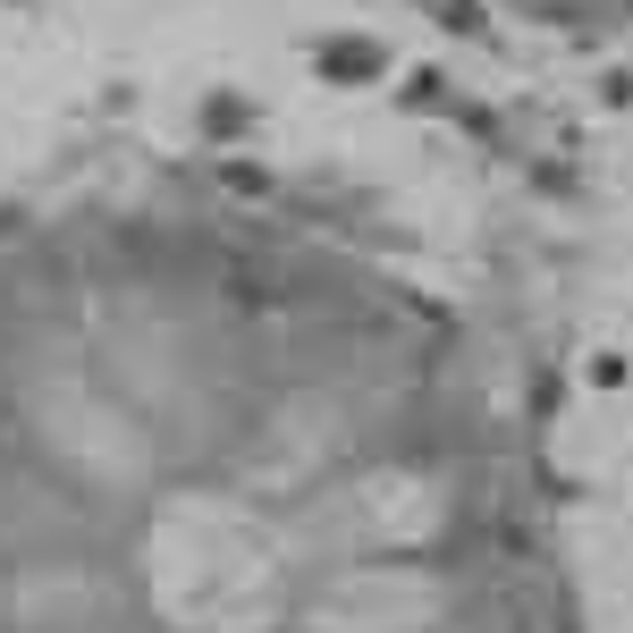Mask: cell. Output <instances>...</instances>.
I'll list each match as a JSON object with an SVG mask.
<instances>
[{"label":"cell","mask_w":633,"mask_h":633,"mask_svg":"<svg viewBox=\"0 0 633 633\" xmlns=\"http://www.w3.org/2000/svg\"><path fill=\"white\" fill-rule=\"evenodd\" d=\"M338 68H347V76H372L380 51H372V43H330V76H338Z\"/></svg>","instance_id":"obj_1"}]
</instances>
